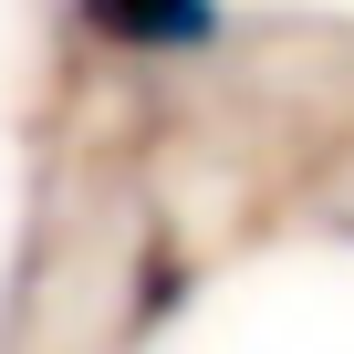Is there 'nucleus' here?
Masks as SVG:
<instances>
[{
    "mask_svg": "<svg viewBox=\"0 0 354 354\" xmlns=\"http://www.w3.org/2000/svg\"><path fill=\"white\" fill-rule=\"evenodd\" d=\"M73 21L104 53H209L219 42V0H73Z\"/></svg>",
    "mask_w": 354,
    "mask_h": 354,
    "instance_id": "nucleus-1",
    "label": "nucleus"
}]
</instances>
